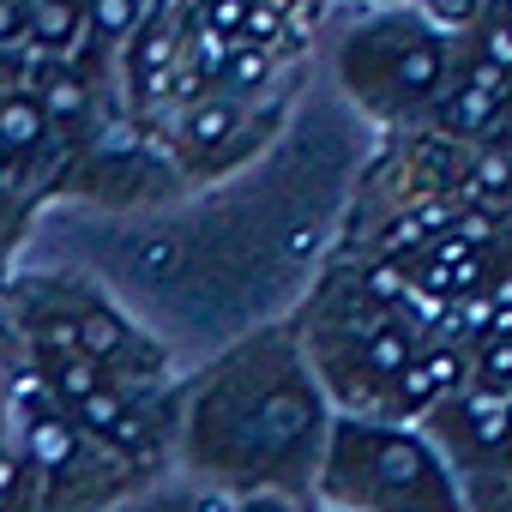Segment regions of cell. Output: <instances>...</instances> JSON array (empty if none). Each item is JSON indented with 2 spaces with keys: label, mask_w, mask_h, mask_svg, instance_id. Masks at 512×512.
I'll list each match as a JSON object with an SVG mask.
<instances>
[{
  "label": "cell",
  "mask_w": 512,
  "mask_h": 512,
  "mask_svg": "<svg viewBox=\"0 0 512 512\" xmlns=\"http://www.w3.org/2000/svg\"><path fill=\"white\" fill-rule=\"evenodd\" d=\"M151 13V0H85V43L121 49Z\"/></svg>",
  "instance_id": "cell-12"
},
{
  "label": "cell",
  "mask_w": 512,
  "mask_h": 512,
  "mask_svg": "<svg viewBox=\"0 0 512 512\" xmlns=\"http://www.w3.org/2000/svg\"><path fill=\"white\" fill-rule=\"evenodd\" d=\"M19 181H25V169H19V163H13L7 151H0V193H13Z\"/></svg>",
  "instance_id": "cell-15"
},
{
  "label": "cell",
  "mask_w": 512,
  "mask_h": 512,
  "mask_svg": "<svg viewBox=\"0 0 512 512\" xmlns=\"http://www.w3.org/2000/svg\"><path fill=\"white\" fill-rule=\"evenodd\" d=\"M470 61H482V67H494V73H512V7H488V13H476V25H470Z\"/></svg>",
  "instance_id": "cell-13"
},
{
  "label": "cell",
  "mask_w": 512,
  "mask_h": 512,
  "mask_svg": "<svg viewBox=\"0 0 512 512\" xmlns=\"http://www.w3.org/2000/svg\"><path fill=\"white\" fill-rule=\"evenodd\" d=\"M506 103H512V73H494V67L470 61L464 73H446V85L434 97V115H440L446 133H488Z\"/></svg>",
  "instance_id": "cell-4"
},
{
  "label": "cell",
  "mask_w": 512,
  "mask_h": 512,
  "mask_svg": "<svg viewBox=\"0 0 512 512\" xmlns=\"http://www.w3.org/2000/svg\"><path fill=\"white\" fill-rule=\"evenodd\" d=\"M235 133H247V109L217 91V97H205V103L187 109V121H181V151L205 157V151H223Z\"/></svg>",
  "instance_id": "cell-10"
},
{
  "label": "cell",
  "mask_w": 512,
  "mask_h": 512,
  "mask_svg": "<svg viewBox=\"0 0 512 512\" xmlns=\"http://www.w3.org/2000/svg\"><path fill=\"white\" fill-rule=\"evenodd\" d=\"M55 145H61V133L49 127L43 103H37L25 85H7V91H0V151H7V157L25 169V163L49 157Z\"/></svg>",
  "instance_id": "cell-7"
},
{
  "label": "cell",
  "mask_w": 512,
  "mask_h": 512,
  "mask_svg": "<svg viewBox=\"0 0 512 512\" xmlns=\"http://www.w3.org/2000/svg\"><path fill=\"white\" fill-rule=\"evenodd\" d=\"M67 422H73L79 434L103 440V446H121V452H139V446H145V422L133 416V404H127L109 380H103L97 392L73 398V404H67Z\"/></svg>",
  "instance_id": "cell-8"
},
{
  "label": "cell",
  "mask_w": 512,
  "mask_h": 512,
  "mask_svg": "<svg viewBox=\"0 0 512 512\" xmlns=\"http://www.w3.org/2000/svg\"><path fill=\"white\" fill-rule=\"evenodd\" d=\"M464 193H470L488 217H500V205L512 199V151H506V145H482V151L470 157V169H464Z\"/></svg>",
  "instance_id": "cell-11"
},
{
  "label": "cell",
  "mask_w": 512,
  "mask_h": 512,
  "mask_svg": "<svg viewBox=\"0 0 512 512\" xmlns=\"http://www.w3.org/2000/svg\"><path fill=\"white\" fill-rule=\"evenodd\" d=\"M386 7H404V0H386Z\"/></svg>",
  "instance_id": "cell-16"
},
{
  "label": "cell",
  "mask_w": 512,
  "mask_h": 512,
  "mask_svg": "<svg viewBox=\"0 0 512 512\" xmlns=\"http://www.w3.org/2000/svg\"><path fill=\"white\" fill-rule=\"evenodd\" d=\"M25 91L43 103V115H49V127H55L61 139H79L85 121H91V133H97V91H91V79H85L73 61H37V67L25 73Z\"/></svg>",
  "instance_id": "cell-5"
},
{
  "label": "cell",
  "mask_w": 512,
  "mask_h": 512,
  "mask_svg": "<svg viewBox=\"0 0 512 512\" xmlns=\"http://www.w3.org/2000/svg\"><path fill=\"white\" fill-rule=\"evenodd\" d=\"M25 43L43 61H73L85 43V0H25Z\"/></svg>",
  "instance_id": "cell-9"
},
{
  "label": "cell",
  "mask_w": 512,
  "mask_h": 512,
  "mask_svg": "<svg viewBox=\"0 0 512 512\" xmlns=\"http://www.w3.org/2000/svg\"><path fill=\"white\" fill-rule=\"evenodd\" d=\"M452 73V49L446 31L434 19L416 13H392L368 31H356V43L344 49V79L362 103H374L380 115H404V109H434L440 85Z\"/></svg>",
  "instance_id": "cell-3"
},
{
  "label": "cell",
  "mask_w": 512,
  "mask_h": 512,
  "mask_svg": "<svg viewBox=\"0 0 512 512\" xmlns=\"http://www.w3.org/2000/svg\"><path fill=\"white\" fill-rule=\"evenodd\" d=\"M470 356H458V350H416L410 362H404V374L392 380V392H386V410H398V416H422V410H434V404H446L470 374Z\"/></svg>",
  "instance_id": "cell-6"
},
{
  "label": "cell",
  "mask_w": 512,
  "mask_h": 512,
  "mask_svg": "<svg viewBox=\"0 0 512 512\" xmlns=\"http://www.w3.org/2000/svg\"><path fill=\"white\" fill-rule=\"evenodd\" d=\"M320 470L326 494L350 500L356 512H464L440 452L410 428L344 416L326 434Z\"/></svg>",
  "instance_id": "cell-2"
},
{
  "label": "cell",
  "mask_w": 512,
  "mask_h": 512,
  "mask_svg": "<svg viewBox=\"0 0 512 512\" xmlns=\"http://www.w3.org/2000/svg\"><path fill=\"white\" fill-rule=\"evenodd\" d=\"M199 7H205V25H199V31H211V37L235 43V37H241V25H247V7H253V0H199Z\"/></svg>",
  "instance_id": "cell-14"
},
{
  "label": "cell",
  "mask_w": 512,
  "mask_h": 512,
  "mask_svg": "<svg viewBox=\"0 0 512 512\" xmlns=\"http://www.w3.org/2000/svg\"><path fill=\"white\" fill-rule=\"evenodd\" d=\"M326 404L284 338H260L217 368L199 398L193 452L241 488L302 482L326 458Z\"/></svg>",
  "instance_id": "cell-1"
}]
</instances>
